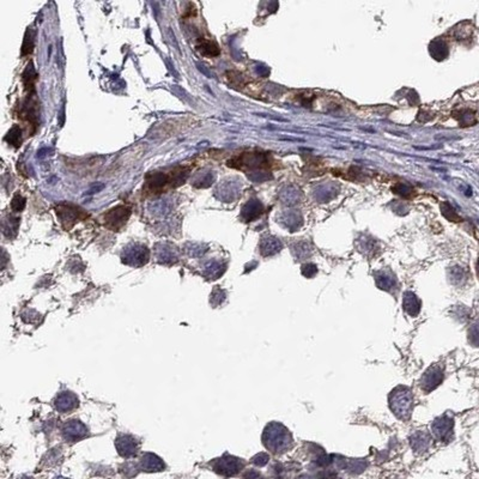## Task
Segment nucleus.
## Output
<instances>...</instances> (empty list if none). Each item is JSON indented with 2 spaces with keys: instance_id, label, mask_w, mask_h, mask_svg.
<instances>
[{
  "instance_id": "1",
  "label": "nucleus",
  "mask_w": 479,
  "mask_h": 479,
  "mask_svg": "<svg viewBox=\"0 0 479 479\" xmlns=\"http://www.w3.org/2000/svg\"><path fill=\"white\" fill-rule=\"evenodd\" d=\"M264 444L268 449L280 453L289 447L291 444V435L282 424L271 423L264 431Z\"/></svg>"
},
{
  "instance_id": "2",
  "label": "nucleus",
  "mask_w": 479,
  "mask_h": 479,
  "mask_svg": "<svg viewBox=\"0 0 479 479\" xmlns=\"http://www.w3.org/2000/svg\"><path fill=\"white\" fill-rule=\"evenodd\" d=\"M413 398L410 389L399 387L394 389L389 396V404L392 411L402 419H408L411 416Z\"/></svg>"
},
{
  "instance_id": "3",
  "label": "nucleus",
  "mask_w": 479,
  "mask_h": 479,
  "mask_svg": "<svg viewBox=\"0 0 479 479\" xmlns=\"http://www.w3.org/2000/svg\"><path fill=\"white\" fill-rule=\"evenodd\" d=\"M57 215L60 217L61 223L65 228L68 229L74 224L78 219L84 217L85 213L78 206L72 204H61L57 208Z\"/></svg>"
},
{
  "instance_id": "4",
  "label": "nucleus",
  "mask_w": 479,
  "mask_h": 479,
  "mask_svg": "<svg viewBox=\"0 0 479 479\" xmlns=\"http://www.w3.org/2000/svg\"><path fill=\"white\" fill-rule=\"evenodd\" d=\"M123 260L132 266H142L149 260V251L145 246H131L125 251Z\"/></svg>"
},
{
  "instance_id": "5",
  "label": "nucleus",
  "mask_w": 479,
  "mask_h": 479,
  "mask_svg": "<svg viewBox=\"0 0 479 479\" xmlns=\"http://www.w3.org/2000/svg\"><path fill=\"white\" fill-rule=\"evenodd\" d=\"M131 215V210L127 206H116V208L111 209L109 212L104 216L106 218L107 225L111 229H119L123 226L129 219Z\"/></svg>"
},
{
  "instance_id": "6",
  "label": "nucleus",
  "mask_w": 479,
  "mask_h": 479,
  "mask_svg": "<svg viewBox=\"0 0 479 479\" xmlns=\"http://www.w3.org/2000/svg\"><path fill=\"white\" fill-rule=\"evenodd\" d=\"M62 434L68 441H77V440L83 438L88 435V429L83 423L72 419V421H68L64 424Z\"/></svg>"
},
{
  "instance_id": "7",
  "label": "nucleus",
  "mask_w": 479,
  "mask_h": 479,
  "mask_svg": "<svg viewBox=\"0 0 479 479\" xmlns=\"http://www.w3.org/2000/svg\"><path fill=\"white\" fill-rule=\"evenodd\" d=\"M442 379H444V373H442V370L437 368V367L432 366L431 368L423 375L422 388L425 389L426 392H430V390L436 388V387L441 383Z\"/></svg>"
},
{
  "instance_id": "8",
  "label": "nucleus",
  "mask_w": 479,
  "mask_h": 479,
  "mask_svg": "<svg viewBox=\"0 0 479 479\" xmlns=\"http://www.w3.org/2000/svg\"><path fill=\"white\" fill-rule=\"evenodd\" d=\"M116 448L123 457H131V455L136 454L138 444L132 436L120 435L116 438Z\"/></svg>"
},
{
  "instance_id": "9",
  "label": "nucleus",
  "mask_w": 479,
  "mask_h": 479,
  "mask_svg": "<svg viewBox=\"0 0 479 479\" xmlns=\"http://www.w3.org/2000/svg\"><path fill=\"white\" fill-rule=\"evenodd\" d=\"M78 406V398L73 393L64 392L60 393L55 399V408L60 412H68Z\"/></svg>"
},
{
  "instance_id": "10",
  "label": "nucleus",
  "mask_w": 479,
  "mask_h": 479,
  "mask_svg": "<svg viewBox=\"0 0 479 479\" xmlns=\"http://www.w3.org/2000/svg\"><path fill=\"white\" fill-rule=\"evenodd\" d=\"M432 432L436 437L445 440L452 432V422L448 418H438L432 424Z\"/></svg>"
},
{
  "instance_id": "11",
  "label": "nucleus",
  "mask_w": 479,
  "mask_h": 479,
  "mask_svg": "<svg viewBox=\"0 0 479 479\" xmlns=\"http://www.w3.org/2000/svg\"><path fill=\"white\" fill-rule=\"evenodd\" d=\"M281 249H282V244L274 237L264 238L260 245L261 254L264 255V257H268V255H273L275 253H278Z\"/></svg>"
},
{
  "instance_id": "12",
  "label": "nucleus",
  "mask_w": 479,
  "mask_h": 479,
  "mask_svg": "<svg viewBox=\"0 0 479 479\" xmlns=\"http://www.w3.org/2000/svg\"><path fill=\"white\" fill-rule=\"evenodd\" d=\"M404 309L411 315L416 316L421 310V301L412 293H406L404 295Z\"/></svg>"
},
{
  "instance_id": "13",
  "label": "nucleus",
  "mask_w": 479,
  "mask_h": 479,
  "mask_svg": "<svg viewBox=\"0 0 479 479\" xmlns=\"http://www.w3.org/2000/svg\"><path fill=\"white\" fill-rule=\"evenodd\" d=\"M376 284L382 290L390 291L395 287V278L392 274H387L385 272H382V273L377 274Z\"/></svg>"
},
{
  "instance_id": "14",
  "label": "nucleus",
  "mask_w": 479,
  "mask_h": 479,
  "mask_svg": "<svg viewBox=\"0 0 479 479\" xmlns=\"http://www.w3.org/2000/svg\"><path fill=\"white\" fill-rule=\"evenodd\" d=\"M221 466H222V473H228V474H235L236 471L238 468H241V464L237 459L235 458H229L225 457L221 460Z\"/></svg>"
},
{
  "instance_id": "15",
  "label": "nucleus",
  "mask_w": 479,
  "mask_h": 479,
  "mask_svg": "<svg viewBox=\"0 0 479 479\" xmlns=\"http://www.w3.org/2000/svg\"><path fill=\"white\" fill-rule=\"evenodd\" d=\"M196 48H198L200 53L206 55V57H217L219 54L218 46L211 41H203Z\"/></svg>"
},
{
  "instance_id": "16",
  "label": "nucleus",
  "mask_w": 479,
  "mask_h": 479,
  "mask_svg": "<svg viewBox=\"0 0 479 479\" xmlns=\"http://www.w3.org/2000/svg\"><path fill=\"white\" fill-rule=\"evenodd\" d=\"M5 140L11 145H14L15 147L21 146L22 143V134H21V129L18 126H14L11 130L9 131L8 136L5 137Z\"/></svg>"
},
{
  "instance_id": "17",
  "label": "nucleus",
  "mask_w": 479,
  "mask_h": 479,
  "mask_svg": "<svg viewBox=\"0 0 479 479\" xmlns=\"http://www.w3.org/2000/svg\"><path fill=\"white\" fill-rule=\"evenodd\" d=\"M143 466H145L147 470H161L162 467H165L162 461L153 454H146L143 458Z\"/></svg>"
},
{
  "instance_id": "18",
  "label": "nucleus",
  "mask_w": 479,
  "mask_h": 479,
  "mask_svg": "<svg viewBox=\"0 0 479 479\" xmlns=\"http://www.w3.org/2000/svg\"><path fill=\"white\" fill-rule=\"evenodd\" d=\"M32 48H34V35H32L31 30L29 29V30L27 31V34H25L24 42H23L22 54L23 55L30 54L32 52Z\"/></svg>"
},
{
  "instance_id": "19",
  "label": "nucleus",
  "mask_w": 479,
  "mask_h": 479,
  "mask_svg": "<svg viewBox=\"0 0 479 479\" xmlns=\"http://www.w3.org/2000/svg\"><path fill=\"white\" fill-rule=\"evenodd\" d=\"M24 206H25V199L23 198L22 195L17 194L14 199H12L11 208H12V210H14V211H16V212L22 211V210L24 209Z\"/></svg>"
},
{
  "instance_id": "20",
  "label": "nucleus",
  "mask_w": 479,
  "mask_h": 479,
  "mask_svg": "<svg viewBox=\"0 0 479 479\" xmlns=\"http://www.w3.org/2000/svg\"><path fill=\"white\" fill-rule=\"evenodd\" d=\"M103 188H104V185H103V183H97V186H96V185H94V186L91 187V188L89 189V191H88L87 193H85V194H88V195L95 194V193H98V192H101V191H102Z\"/></svg>"
},
{
  "instance_id": "21",
  "label": "nucleus",
  "mask_w": 479,
  "mask_h": 479,
  "mask_svg": "<svg viewBox=\"0 0 479 479\" xmlns=\"http://www.w3.org/2000/svg\"><path fill=\"white\" fill-rule=\"evenodd\" d=\"M267 460H268V457L266 454H259L254 458V462L257 465H265Z\"/></svg>"
}]
</instances>
